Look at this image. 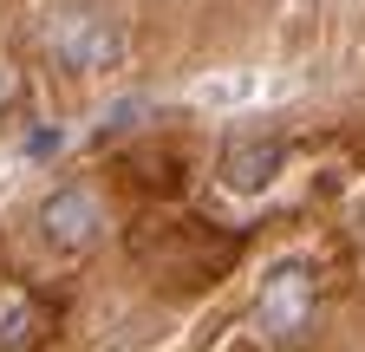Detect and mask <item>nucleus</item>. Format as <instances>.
Returning <instances> with one entry per match:
<instances>
[{
	"label": "nucleus",
	"mask_w": 365,
	"mask_h": 352,
	"mask_svg": "<svg viewBox=\"0 0 365 352\" xmlns=\"http://www.w3.org/2000/svg\"><path fill=\"white\" fill-rule=\"evenodd\" d=\"M39 46L72 78H105L130 59V20L118 7H105V0H72L39 26Z\"/></svg>",
	"instance_id": "f257e3e1"
},
{
	"label": "nucleus",
	"mask_w": 365,
	"mask_h": 352,
	"mask_svg": "<svg viewBox=\"0 0 365 352\" xmlns=\"http://www.w3.org/2000/svg\"><path fill=\"white\" fill-rule=\"evenodd\" d=\"M33 229H39V242L53 248V254H91L105 242V229H111V209H105V196L91 190V183H53L39 196V209H33Z\"/></svg>",
	"instance_id": "f03ea898"
},
{
	"label": "nucleus",
	"mask_w": 365,
	"mask_h": 352,
	"mask_svg": "<svg viewBox=\"0 0 365 352\" xmlns=\"http://www.w3.org/2000/svg\"><path fill=\"white\" fill-rule=\"evenodd\" d=\"M313 306H319L313 274L300 268V261H281V268L255 287V333H261L267 346H294V339H307V326H313Z\"/></svg>",
	"instance_id": "7ed1b4c3"
},
{
	"label": "nucleus",
	"mask_w": 365,
	"mask_h": 352,
	"mask_svg": "<svg viewBox=\"0 0 365 352\" xmlns=\"http://www.w3.org/2000/svg\"><path fill=\"white\" fill-rule=\"evenodd\" d=\"M281 170H287V144L281 138H235L222 150V190L228 196H261V190H274L281 183Z\"/></svg>",
	"instance_id": "20e7f679"
},
{
	"label": "nucleus",
	"mask_w": 365,
	"mask_h": 352,
	"mask_svg": "<svg viewBox=\"0 0 365 352\" xmlns=\"http://www.w3.org/2000/svg\"><path fill=\"white\" fill-rule=\"evenodd\" d=\"M39 326H46L39 300L26 287H0V352H33L39 346Z\"/></svg>",
	"instance_id": "39448f33"
},
{
	"label": "nucleus",
	"mask_w": 365,
	"mask_h": 352,
	"mask_svg": "<svg viewBox=\"0 0 365 352\" xmlns=\"http://www.w3.org/2000/svg\"><path fill=\"white\" fill-rule=\"evenodd\" d=\"M261 98V78L255 72H209L190 85V105H209V111H242Z\"/></svg>",
	"instance_id": "423d86ee"
},
{
	"label": "nucleus",
	"mask_w": 365,
	"mask_h": 352,
	"mask_svg": "<svg viewBox=\"0 0 365 352\" xmlns=\"http://www.w3.org/2000/svg\"><path fill=\"white\" fill-rule=\"evenodd\" d=\"M20 98H26V78H20V66H14L7 53H0V118H7Z\"/></svg>",
	"instance_id": "0eeeda50"
}]
</instances>
